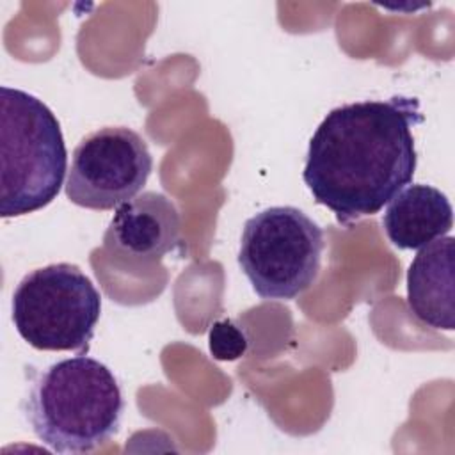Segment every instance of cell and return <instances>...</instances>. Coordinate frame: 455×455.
Instances as JSON below:
<instances>
[{
    "label": "cell",
    "instance_id": "obj_6",
    "mask_svg": "<svg viewBox=\"0 0 455 455\" xmlns=\"http://www.w3.org/2000/svg\"><path fill=\"white\" fill-rule=\"evenodd\" d=\"M153 156L146 140L126 126H103L85 135L71 155L66 196L87 210H114L148 183Z\"/></svg>",
    "mask_w": 455,
    "mask_h": 455
},
{
    "label": "cell",
    "instance_id": "obj_8",
    "mask_svg": "<svg viewBox=\"0 0 455 455\" xmlns=\"http://www.w3.org/2000/svg\"><path fill=\"white\" fill-rule=\"evenodd\" d=\"M455 238L444 235L418 249L407 270V306L432 329L455 327Z\"/></svg>",
    "mask_w": 455,
    "mask_h": 455
},
{
    "label": "cell",
    "instance_id": "obj_3",
    "mask_svg": "<svg viewBox=\"0 0 455 455\" xmlns=\"http://www.w3.org/2000/svg\"><path fill=\"white\" fill-rule=\"evenodd\" d=\"M68 151L55 114L34 94L0 87V215L21 217L60 192Z\"/></svg>",
    "mask_w": 455,
    "mask_h": 455
},
{
    "label": "cell",
    "instance_id": "obj_4",
    "mask_svg": "<svg viewBox=\"0 0 455 455\" xmlns=\"http://www.w3.org/2000/svg\"><path fill=\"white\" fill-rule=\"evenodd\" d=\"M322 228L295 206H270L245 220L238 265L265 300H293L316 281Z\"/></svg>",
    "mask_w": 455,
    "mask_h": 455
},
{
    "label": "cell",
    "instance_id": "obj_2",
    "mask_svg": "<svg viewBox=\"0 0 455 455\" xmlns=\"http://www.w3.org/2000/svg\"><path fill=\"white\" fill-rule=\"evenodd\" d=\"M123 411L112 370L84 354L41 370L23 403L36 437L57 453H87L105 444L117 434Z\"/></svg>",
    "mask_w": 455,
    "mask_h": 455
},
{
    "label": "cell",
    "instance_id": "obj_7",
    "mask_svg": "<svg viewBox=\"0 0 455 455\" xmlns=\"http://www.w3.org/2000/svg\"><path fill=\"white\" fill-rule=\"evenodd\" d=\"M181 233V217L167 196L142 192L116 208L103 245L112 254L135 261H155L171 252Z\"/></svg>",
    "mask_w": 455,
    "mask_h": 455
},
{
    "label": "cell",
    "instance_id": "obj_5",
    "mask_svg": "<svg viewBox=\"0 0 455 455\" xmlns=\"http://www.w3.org/2000/svg\"><path fill=\"white\" fill-rule=\"evenodd\" d=\"M101 315V295L73 263H50L23 275L12 291L11 318L37 350L87 348Z\"/></svg>",
    "mask_w": 455,
    "mask_h": 455
},
{
    "label": "cell",
    "instance_id": "obj_1",
    "mask_svg": "<svg viewBox=\"0 0 455 455\" xmlns=\"http://www.w3.org/2000/svg\"><path fill=\"white\" fill-rule=\"evenodd\" d=\"M418 98L364 100L332 108L315 130L302 172L313 199L341 224L379 213L412 181Z\"/></svg>",
    "mask_w": 455,
    "mask_h": 455
},
{
    "label": "cell",
    "instance_id": "obj_10",
    "mask_svg": "<svg viewBox=\"0 0 455 455\" xmlns=\"http://www.w3.org/2000/svg\"><path fill=\"white\" fill-rule=\"evenodd\" d=\"M208 347L215 359L235 361L247 350L245 332L231 320L215 322L208 334Z\"/></svg>",
    "mask_w": 455,
    "mask_h": 455
},
{
    "label": "cell",
    "instance_id": "obj_9",
    "mask_svg": "<svg viewBox=\"0 0 455 455\" xmlns=\"http://www.w3.org/2000/svg\"><path fill=\"white\" fill-rule=\"evenodd\" d=\"M382 226L395 247L416 251L450 233L453 208L439 188L412 183L387 203Z\"/></svg>",
    "mask_w": 455,
    "mask_h": 455
}]
</instances>
